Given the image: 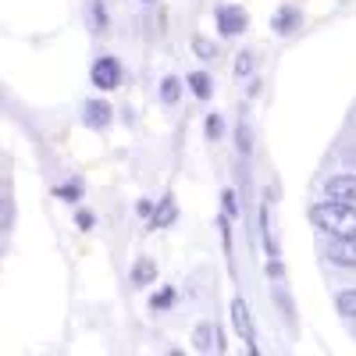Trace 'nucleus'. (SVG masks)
I'll use <instances>...</instances> for the list:
<instances>
[{
    "mask_svg": "<svg viewBox=\"0 0 356 356\" xmlns=\"http://www.w3.org/2000/svg\"><path fill=\"white\" fill-rule=\"evenodd\" d=\"M79 225H82V228H93V214H89V211H79Z\"/></svg>",
    "mask_w": 356,
    "mask_h": 356,
    "instance_id": "20",
    "label": "nucleus"
},
{
    "mask_svg": "<svg viewBox=\"0 0 356 356\" xmlns=\"http://www.w3.org/2000/svg\"><path fill=\"white\" fill-rule=\"evenodd\" d=\"M157 282V260L154 257H139L132 264V285H150Z\"/></svg>",
    "mask_w": 356,
    "mask_h": 356,
    "instance_id": "8",
    "label": "nucleus"
},
{
    "mask_svg": "<svg viewBox=\"0 0 356 356\" xmlns=\"http://www.w3.org/2000/svg\"><path fill=\"white\" fill-rule=\"evenodd\" d=\"M11 221H15V207H11L8 196H0V232L11 228Z\"/></svg>",
    "mask_w": 356,
    "mask_h": 356,
    "instance_id": "16",
    "label": "nucleus"
},
{
    "mask_svg": "<svg viewBox=\"0 0 356 356\" xmlns=\"http://www.w3.org/2000/svg\"><path fill=\"white\" fill-rule=\"evenodd\" d=\"M253 61H250V54H239V61H235V75H250Z\"/></svg>",
    "mask_w": 356,
    "mask_h": 356,
    "instance_id": "18",
    "label": "nucleus"
},
{
    "mask_svg": "<svg viewBox=\"0 0 356 356\" xmlns=\"http://www.w3.org/2000/svg\"><path fill=\"white\" fill-rule=\"evenodd\" d=\"M107 122H111V107L100 104V100H89L86 104V125L89 129H104Z\"/></svg>",
    "mask_w": 356,
    "mask_h": 356,
    "instance_id": "10",
    "label": "nucleus"
},
{
    "mask_svg": "<svg viewBox=\"0 0 356 356\" xmlns=\"http://www.w3.org/2000/svg\"><path fill=\"white\" fill-rule=\"evenodd\" d=\"M239 150H243V154H250V150H253V143H250V129H246V125H239Z\"/></svg>",
    "mask_w": 356,
    "mask_h": 356,
    "instance_id": "19",
    "label": "nucleus"
},
{
    "mask_svg": "<svg viewBox=\"0 0 356 356\" xmlns=\"http://www.w3.org/2000/svg\"><path fill=\"white\" fill-rule=\"evenodd\" d=\"M93 82L100 89H118V82H122V65H118L114 57H100L93 65Z\"/></svg>",
    "mask_w": 356,
    "mask_h": 356,
    "instance_id": "4",
    "label": "nucleus"
},
{
    "mask_svg": "<svg viewBox=\"0 0 356 356\" xmlns=\"http://www.w3.org/2000/svg\"><path fill=\"white\" fill-rule=\"evenodd\" d=\"M178 93H182V82H178L175 75H168V79L161 82V97H164V104H175Z\"/></svg>",
    "mask_w": 356,
    "mask_h": 356,
    "instance_id": "14",
    "label": "nucleus"
},
{
    "mask_svg": "<svg viewBox=\"0 0 356 356\" xmlns=\"http://www.w3.org/2000/svg\"><path fill=\"white\" fill-rule=\"evenodd\" d=\"M175 218H178V207H175V200H171V196H164V200H161V207L154 211V218H150V228H171V225H175Z\"/></svg>",
    "mask_w": 356,
    "mask_h": 356,
    "instance_id": "9",
    "label": "nucleus"
},
{
    "mask_svg": "<svg viewBox=\"0 0 356 356\" xmlns=\"http://www.w3.org/2000/svg\"><path fill=\"white\" fill-rule=\"evenodd\" d=\"M232 321H235V332L243 335V342H250V349H257V332H253V317H250V307L243 300H235L232 303Z\"/></svg>",
    "mask_w": 356,
    "mask_h": 356,
    "instance_id": "5",
    "label": "nucleus"
},
{
    "mask_svg": "<svg viewBox=\"0 0 356 356\" xmlns=\"http://www.w3.org/2000/svg\"><path fill=\"white\" fill-rule=\"evenodd\" d=\"M335 307H339V314H346V317H356V289H346V292H339Z\"/></svg>",
    "mask_w": 356,
    "mask_h": 356,
    "instance_id": "12",
    "label": "nucleus"
},
{
    "mask_svg": "<svg viewBox=\"0 0 356 356\" xmlns=\"http://www.w3.org/2000/svg\"><path fill=\"white\" fill-rule=\"evenodd\" d=\"M193 346H196V353L221 349V332H218V324H211V321L196 324V332H193Z\"/></svg>",
    "mask_w": 356,
    "mask_h": 356,
    "instance_id": "7",
    "label": "nucleus"
},
{
    "mask_svg": "<svg viewBox=\"0 0 356 356\" xmlns=\"http://www.w3.org/2000/svg\"><path fill=\"white\" fill-rule=\"evenodd\" d=\"M310 221L342 239V235H356V203H339V200H324L317 207H310Z\"/></svg>",
    "mask_w": 356,
    "mask_h": 356,
    "instance_id": "1",
    "label": "nucleus"
},
{
    "mask_svg": "<svg viewBox=\"0 0 356 356\" xmlns=\"http://www.w3.org/2000/svg\"><path fill=\"white\" fill-rule=\"evenodd\" d=\"M189 86H193V93H196L200 100L211 97V79H207L203 72H193V75H189Z\"/></svg>",
    "mask_w": 356,
    "mask_h": 356,
    "instance_id": "13",
    "label": "nucleus"
},
{
    "mask_svg": "<svg viewBox=\"0 0 356 356\" xmlns=\"http://www.w3.org/2000/svg\"><path fill=\"white\" fill-rule=\"evenodd\" d=\"M225 211L235 214V196H232V193H225Z\"/></svg>",
    "mask_w": 356,
    "mask_h": 356,
    "instance_id": "21",
    "label": "nucleus"
},
{
    "mask_svg": "<svg viewBox=\"0 0 356 356\" xmlns=\"http://www.w3.org/2000/svg\"><path fill=\"white\" fill-rule=\"evenodd\" d=\"M225 132V125H221V118L218 114H211V118H207V136H211V139H218Z\"/></svg>",
    "mask_w": 356,
    "mask_h": 356,
    "instance_id": "17",
    "label": "nucleus"
},
{
    "mask_svg": "<svg viewBox=\"0 0 356 356\" xmlns=\"http://www.w3.org/2000/svg\"><path fill=\"white\" fill-rule=\"evenodd\" d=\"M328 260L339 264V267H349V271H356V235H342V239H335L328 246Z\"/></svg>",
    "mask_w": 356,
    "mask_h": 356,
    "instance_id": "2",
    "label": "nucleus"
},
{
    "mask_svg": "<svg viewBox=\"0 0 356 356\" xmlns=\"http://www.w3.org/2000/svg\"><path fill=\"white\" fill-rule=\"evenodd\" d=\"M246 25H250V15H246L243 8L228 4V8H221V11H218V29H221L225 36H239Z\"/></svg>",
    "mask_w": 356,
    "mask_h": 356,
    "instance_id": "3",
    "label": "nucleus"
},
{
    "mask_svg": "<svg viewBox=\"0 0 356 356\" xmlns=\"http://www.w3.org/2000/svg\"><path fill=\"white\" fill-rule=\"evenodd\" d=\"M292 29H300V8H282L275 15V33H292Z\"/></svg>",
    "mask_w": 356,
    "mask_h": 356,
    "instance_id": "11",
    "label": "nucleus"
},
{
    "mask_svg": "<svg viewBox=\"0 0 356 356\" xmlns=\"http://www.w3.org/2000/svg\"><path fill=\"white\" fill-rule=\"evenodd\" d=\"M193 50L203 57V61H214V54H218V50H214V43H211V40H203V36H196V40H193Z\"/></svg>",
    "mask_w": 356,
    "mask_h": 356,
    "instance_id": "15",
    "label": "nucleus"
},
{
    "mask_svg": "<svg viewBox=\"0 0 356 356\" xmlns=\"http://www.w3.org/2000/svg\"><path fill=\"white\" fill-rule=\"evenodd\" d=\"M328 200L356 203V175H335V178H328Z\"/></svg>",
    "mask_w": 356,
    "mask_h": 356,
    "instance_id": "6",
    "label": "nucleus"
}]
</instances>
